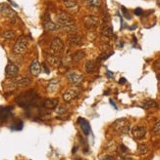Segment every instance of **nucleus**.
<instances>
[{"label":"nucleus","mask_w":160,"mask_h":160,"mask_svg":"<svg viewBox=\"0 0 160 160\" xmlns=\"http://www.w3.org/2000/svg\"><path fill=\"white\" fill-rule=\"evenodd\" d=\"M113 129L121 135H127L130 131V123L129 121L125 118H120L118 120H116L113 125H112Z\"/></svg>","instance_id":"obj_1"},{"label":"nucleus","mask_w":160,"mask_h":160,"mask_svg":"<svg viewBox=\"0 0 160 160\" xmlns=\"http://www.w3.org/2000/svg\"><path fill=\"white\" fill-rule=\"evenodd\" d=\"M28 44H29L28 39L25 37V36H22V37H20L16 41L15 45L13 47V52L17 55L24 54L25 52L27 51Z\"/></svg>","instance_id":"obj_2"},{"label":"nucleus","mask_w":160,"mask_h":160,"mask_svg":"<svg viewBox=\"0 0 160 160\" xmlns=\"http://www.w3.org/2000/svg\"><path fill=\"white\" fill-rule=\"evenodd\" d=\"M56 22L58 23V26L61 27H68L70 24L75 23L73 21L72 18H70L67 14L65 13H58L56 16Z\"/></svg>","instance_id":"obj_3"},{"label":"nucleus","mask_w":160,"mask_h":160,"mask_svg":"<svg viewBox=\"0 0 160 160\" xmlns=\"http://www.w3.org/2000/svg\"><path fill=\"white\" fill-rule=\"evenodd\" d=\"M30 78L28 77V76H24V75H21V76H16V77H13L10 82L11 84L14 86V87H24V86H27L30 83Z\"/></svg>","instance_id":"obj_4"},{"label":"nucleus","mask_w":160,"mask_h":160,"mask_svg":"<svg viewBox=\"0 0 160 160\" xmlns=\"http://www.w3.org/2000/svg\"><path fill=\"white\" fill-rule=\"evenodd\" d=\"M67 78H68L69 82L74 86H80L84 80V76L81 73H78L76 71H70L67 73Z\"/></svg>","instance_id":"obj_5"},{"label":"nucleus","mask_w":160,"mask_h":160,"mask_svg":"<svg viewBox=\"0 0 160 160\" xmlns=\"http://www.w3.org/2000/svg\"><path fill=\"white\" fill-rule=\"evenodd\" d=\"M146 135V129L143 126H136L132 129V136L135 140H143Z\"/></svg>","instance_id":"obj_6"},{"label":"nucleus","mask_w":160,"mask_h":160,"mask_svg":"<svg viewBox=\"0 0 160 160\" xmlns=\"http://www.w3.org/2000/svg\"><path fill=\"white\" fill-rule=\"evenodd\" d=\"M18 73H19V67L17 65L9 63L5 69V74L8 78H13L18 76Z\"/></svg>","instance_id":"obj_7"},{"label":"nucleus","mask_w":160,"mask_h":160,"mask_svg":"<svg viewBox=\"0 0 160 160\" xmlns=\"http://www.w3.org/2000/svg\"><path fill=\"white\" fill-rule=\"evenodd\" d=\"M84 23L85 27L89 28H95L99 26V19L95 16H87L85 18Z\"/></svg>","instance_id":"obj_8"},{"label":"nucleus","mask_w":160,"mask_h":160,"mask_svg":"<svg viewBox=\"0 0 160 160\" xmlns=\"http://www.w3.org/2000/svg\"><path fill=\"white\" fill-rule=\"evenodd\" d=\"M50 49L51 51L54 52L55 54H60L62 53L63 49H64V44L63 42L61 41L60 38H54L51 42V45H50Z\"/></svg>","instance_id":"obj_9"},{"label":"nucleus","mask_w":160,"mask_h":160,"mask_svg":"<svg viewBox=\"0 0 160 160\" xmlns=\"http://www.w3.org/2000/svg\"><path fill=\"white\" fill-rule=\"evenodd\" d=\"M78 95H79V91L76 88L69 89L63 94V100L67 103H69V102L73 101L74 99H76Z\"/></svg>","instance_id":"obj_10"},{"label":"nucleus","mask_w":160,"mask_h":160,"mask_svg":"<svg viewBox=\"0 0 160 160\" xmlns=\"http://www.w3.org/2000/svg\"><path fill=\"white\" fill-rule=\"evenodd\" d=\"M68 42H69V44H71L73 46H81V45H83L84 40L81 35H79L77 33H73L68 37Z\"/></svg>","instance_id":"obj_11"},{"label":"nucleus","mask_w":160,"mask_h":160,"mask_svg":"<svg viewBox=\"0 0 160 160\" xmlns=\"http://www.w3.org/2000/svg\"><path fill=\"white\" fill-rule=\"evenodd\" d=\"M40 70H41V66H40L39 60L38 59L34 60L33 63L30 64V73H32L34 76H39V73H40Z\"/></svg>","instance_id":"obj_12"},{"label":"nucleus","mask_w":160,"mask_h":160,"mask_svg":"<svg viewBox=\"0 0 160 160\" xmlns=\"http://www.w3.org/2000/svg\"><path fill=\"white\" fill-rule=\"evenodd\" d=\"M78 122H79L80 126H81L83 133L85 135V136H89V133H90V126H89V121L85 120V118H79Z\"/></svg>","instance_id":"obj_13"},{"label":"nucleus","mask_w":160,"mask_h":160,"mask_svg":"<svg viewBox=\"0 0 160 160\" xmlns=\"http://www.w3.org/2000/svg\"><path fill=\"white\" fill-rule=\"evenodd\" d=\"M60 84V80L59 79H51L50 81H49V84L47 86V92L48 93H55V92L57 91L58 89V86Z\"/></svg>","instance_id":"obj_14"},{"label":"nucleus","mask_w":160,"mask_h":160,"mask_svg":"<svg viewBox=\"0 0 160 160\" xmlns=\"http://www.w3.org/2000/svg\"><path fill=\"white\" fill-rule=\"evenodd\" d=\"M58 106V100L57 99H47L43 103V107L48 109H54Z\"/></svg>","instance_id":"obj_15"},{"label":"nucleus","mask_w":160,"mask_h":160,"mask_svg":"<svg viewBox=\"0 0 160 160\" xmlns=\"http://www.w3.org/2000/svg\"><path fill=\"white\" fill-rule=\"evenodd\" d=\"M85 57V51L83 50H79V51H76L72 55V60H73V63H79V61H81Z\"/></svg>","instance_id":"obj_16"},{"label":"nucleus","mask_w":160,"mask_h":160,"mask_svg":"<svg viewBox=\"0 0 160 160\" xmlns=\"http://www.w3.org/2000/svg\"><path fill=\"white\" fill-rule=\"evenodd\" d=\"M64 5L67 9L72 12H78L79 10L78 4L75 1H72V0H64Z\"/></svg>","instance_id":"obj_17"},{"label":"nucleus","mask_w":160,"mask_h":160,"mask_svg":"<svg viewBox=\"0 0 160 160\" xmlns=\"http://www.w3.org/2000/svg\"><path fill=\"white\" fill-rule=\"evenodd\" d=\"M143 107L145 109H149V108H154L157 107V103L154 100L151 99H147L143 102Z\"/></svg>","instance_id":"obj_18"},{"label":"nucleus","mask_w":160,"mask_h":160,"mask_svg":"<svg viewBox=\"0 0 160 160\" xmlns=\"http://www.w3.org/2000/svg\"><path fill=\"white\" fill-rule=\"evenodd\" d=\"M85 70L89 73H92L96 70V63L94 61H88L87 63H85Z\"/></svg>","instance_id":"obj_19"},{"label":"nucleus","mask_w":160,"mask_h":160,"mask_svg":"<svg viewBox=\"0 0 160 160\" xmlns=\"http://www.w3.org/2000/svg\"><path fill=\"white\" fill-rule=\"evenodd\" d=\"M46 61L50 65H53V66H58L61 63V60L57 57L55 56H48L46 58Z\"/></svg>","instance_id":"obj_20"},{"label":"nucleus","mask_w":160,"mask_h":160,"mask_svg":"<svg viewBox=\"0 0 160 160\" xmlns=\"http://www.w3.org/2000/svg\"><path fill=\"white\" fill-rule=\"evenodd\" d=\"M43 28L47 30V32H53V30H56L58 28V26H56L51 21H47L43 23Z\"/></svg>","instance_id":"obj_21"},{"label":"nucleus","mask_w":160,"mask_h":160,"mask_svg":"<svg viewBox=\"0 0 160 160\" xmlns=\"http://www.w3.org/2000/svg\"><path fill=\"white\" fill-rule=\"evenodd\" d=\"M1 15L4 18H7V19H12V18H14L16 16V13L11 8L8 7V8H6L3 12H1Z\"/></svg>","instance_id":"obj_22"},{"label":"nucleus","mask_w":160,"mask_h":160,"mask_svg":"<svg viewBox=\"0 0 160 160\" xmlns=\"http://www.w3.org/2000/svg\"><path fill=\"white\" fill-rule=\"evenodd\" d=\"M149 151V147L144 144H139L138 145V152L140 155H145Z\"/></svg>","instance_id":"obj_23"},{"label":"nucleus","mask_w":160,"mask_h":160,"mask_svg":"<svg viewBox=\"0 0 160 160\" xmlns=\"http://www.w3.org/2000/svg\"><path fill=\"white\" fill-rule=\"evenodd\" d=\"M101 33L103 36H105V37H107V38L111 37V36L113 35V27L111 26H106L102 29Z\"/></svg>","instance_id":"obj_24"},{"label":"nucleus","mask_w":160,"mask_h":160,"mask_svg":"<svg viewBox=\"0 0 160 160\" xmlns=\"http://www.w3.org/2000/svg\"><path fill=\"white\" fill-rule=\"evenodd\" d=\"M61 64H62L64 66H67V67L72 65V64H73L72 56H69V55H66V56H64L62 58V60H61Z\"/></svg>","instance_id":"obj_25"},{"label":"nucleus","mask_w":160,"mask_h":160,"mask_svg":"<svg viewBox=\"0 0 160 160\" xmlns=\"http://www.w3.org/2000/svg\"><path fill=\"white\" fill-rule=\"evenodd\" d=\"M63 29L65 30V32H67L68 33H75L77 30H78V27H77V24H75V23H73V24H70V26H68V27H63Z\"/></svg>","instance_id":"obj_26"},{"label":"nucleus","mask_w":160,"mask_h":160,"mask_svg":"<svg viewBox=\"0 0 160 160\" xmlns=\"http://www.w3.org/2000/svg\"><path fill=\"white\" fill-rule=\"evenodd\" d=\"M11 129L14 131H19V130H22L23 129V122L21 120H18L16 121L15 123L11 125Z\"/></svg>","instance_id":"obj_27"},{"label":"nucleus","mask_w":160,"mask_h":160,"mask_svg":"<svg viewBox=\"0 0 160 160\" xmlns=\"http://www.w3.org/2000/svg\"><path fill=\"white\" fill-rule=\"evenodd\" d=\"M10 108H0V119L6 118L10 113Z\"/></svg>","instance_id":"obj_28"},{"label":"nucleus","mask_w":160,"mask_h":160,"mask_svg":"<svg viewBox=\"0 0 160 160\" xmlns=\"http://www.w3.org/2000/svg\"><path fill=\"white\" fill-rule=\"evenodd\" d=\"M87 3L90 7H99L100 6V0H87Z\"/></svg>","instance_id":"obj_29"},{"label":"nucleus","mask_w":160,"mask_h":160,"mask_svg":"<svg viewBox=\"0 0 160 160\" xmlns=\"http://www.w3.org/2000/svg\"><path fill=\"white\" fill-rule=\"evenodd\" d=\"M14 36H15V32L13 30H8V32L3 33V37L5 39H12V38H14Z\"/></svg>","instance_id":"obj_30"},{"label":"nucleus","mask_w":160,"mask_h":160,"mask_svg":"<svg viewBox=\"0 0 160 160\" xmlns=\"http://www.w3.org/2000/svg\"><path fill=\"white\" fill-rule=\"evenodd\" d=\"M152 132L154 133L155 135H158V136H160V121H158L156 124L153 126Z\"/></svg>","instance_id":"obj_31"},{"label":"nucleus","mask_w":160,"mask_h":160,"mask_svg":"<svg viewBox=\"0 0 160 160\" xmlns=\"http://www.w3.org/2000/svg\"><path fill=\"white\" fill-rule=\"evenodd\" d=\"M66 112V107H63V106H58L57 107V113L60 114V115H62Z\"/></svg>","instance_id":"obj_32"},{"label":"nucleus","mask_w":160,"mask_h":160,"mask_svg":"<svg viewBox=\"0 0 160 160\" xmlns=\"http://www.w3.org/2000/svg\"><path fill=\"white\" fill-rule=\"evenodd\" d=\"M110 56V54H107V53H103L102 55H100L99 58H98V61H102L104 60H106L108 57Z\"/></svg>","instance_id":"obj_33"},{"label":"nucleus","mask_w":160,"mask_h":160,"mask_svg":"<svg viewBox=\"0 0 160 160\" xmlns=\"http://www.w3.org/2000/svg\"><path fill=\"white\" fill-rule=\"evenodd\" d=\"M155 69L160 70V60H157L156 61H154V65H153Z\"/></svg>","instance_id":"obj_34"},{"label":"nucleus","mask_w":160,"mask_h":160,"mask_svg":"<svg viewBox=\"0 0 160 160\" xmlns=\"http://www.w3.org/2000/svg\"><path fill=\"white\" fill-rule=\"evenodd\" d=\"M6 8H8V5L5 3H0V13L3 12Z\"/></svg>","instance_id":"obj_35"},{"label":"nucleus","mask_w":160,"mask_h":160,"mask_svg":"<svg viewBox=\"0 0 160 160\" xmlns=\"http://www.w3.org/2000/svg\"><path fill=\"white\" fill-rule=\"evenodd\" d=\"M101 160H115V158L111 155H104L102 156Z\"/></svg>","instance_id":"obj_36"},{"label":"nucleus","mask_w":160,"mask_h":160,"mask_svg":"<svg viewBox=\"0 0 160 160\" xmlns=\"http://www.w3.org/2000/svg\"><path fill=\"white\" fill-rule=\"evenodd\" d=\"M120 149H121V152H123V153H127L128 151H129V149H127V147L125 146V145H120Z\"/></svg>","instance_id":"obj_37"},{"label":"nucleus","mask_w":160,"mask_h":160,"mask_svg":"<svg viewBox=\"0 0 160 160\" xmlns=\"http://www.w3.org/2000/svg\"><path fill=\"white\" fill-rule=\"evenodd\" d=\"M122 11H123V13H124V16L127 18V19H131V17L129 16V14H128V12H127V10L124 8V7H122Z\"/></svg>","instance_id":"obj_38"},{"label":"nucleus","mask_w":160,"mask_h":160,"mask_svg":"<svg viewBox=\"0 0 160 160\" xmlns=\"http://www.w3.org/2000/svg\"><path fill=\"white\" fill-rule=\"evenodd\" d=\"M135 14H136L137 16H139L143 14V10H141L140 8H137L136 10H135Z\"/></svg>","instance_id":"obj_39"},{"label":"nucleus","mask_w":160,"mask_h":160,"mask_svg":"<svg viewBox=\"0 0 160 160\" xmlns=\"http://www.w3.org/2000/svg\"><path fill=\"white\" fill-rule=\"evenodd\" d=\"M109 102H110V103H111V106H112V107H114L115 109H117V108H118V107H116V104L114 103V102H113V100H110Z\"/></svg>","instance_id":"obj_40"},{"label":"nucleus","mask_w":160,"mask_h":160,"mask_svg":"<svg viewBox=\"0 0 160 160\" xmlns=\"http://www.w3.org/2000/svg\"><path fill=\"white\" fill-rule=\"evenodd\" d=\"M106 74H107V76H108L109 78H112V77H113V73H112L111 71H107Z\"/></svg>","instance_id":"obj_41"},{"label":"nucleus","mask_w":160,"mask_h":160,"mask_svg":"<svg viewBox=\"0 0 160 160\" xmlns=\"http://www.w3.org/2000/svg\"><path fill=\"white\" fill-rule=\"evenodd\" d=\"M125 82H126V79H125V78H121V79H120V81H119V83H120V84H124Z\"/></svg>","instance_id":"obj_42"},{"label":"nucleus","mask_w":160,"mask_h":160,"mask_svg":"<svg viewBox=\"0 0 160 160\" xmlns=\"http://www.w3.org/2000/svg\"><path fill=\"white\" fill-rule=\"evenodd\" d=\"M42 67H43V69H45L46 73H49V69L46 67V65H44V64H43V65H42Z\"/></svg>","instance_id":"obj_43"},{"label":"nucleus","mask_w":160,"mask_h":160,"mask_svg":"<svg viewBox=\"0 0 160 160\" xmlns=\"http://www.w3.org/2000/svg\"><path fill=\"white\" fill-rule=\"evenodd\" d=\"M122 160H133L132 157H129V156H124L122 158Z\"/></svg>","instance_id":"obj_44"},{"label":"nucleus","mask_w":160,"mask_h":160,"mask_svg":"<svg viewBox=\"0 0 160 160\" xmlns=\"http://www.w3.org/2000/svg\"><path fill=\"white\" fill-rule=\"evenodd\" d=\"M157 78H158V79L160 80V72L158 73V75H157Z\"/></svg>","instance_id":"obj_45"},{"label":"nucleus","mask_w":160,"mask_h":160,"mask_svg":"<svg viewBox=\"0 0 160 160\" xmlns=\"http://www.w3.org/2000/svg\"><path fill=\"white\" fill-rule=\"evenodd\" d=\"M157 4H158V5L160 6V0H157Z\"/></svg>","instance_id":"obj_46"},{"label":"nucleus","mask_w":160,"mask_h":160,"mask_svg":"<svg viewBox=\"0 0 160 160\" xmlns=\"http://www.w3.org/2000/svg\"><path fill=\"white\" fill-rule=\"evenodd\" d=\"M78 160H81V159H78Z\"/></svg>","instance_id":"obj_47"}]
</instances>
